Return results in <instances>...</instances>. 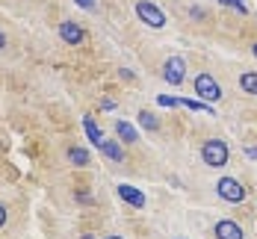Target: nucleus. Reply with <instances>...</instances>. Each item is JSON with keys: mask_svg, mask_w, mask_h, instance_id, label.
Returning a JSON list of instances; mask_svg holds the SVG:
<instances>
[{"mask_svg": "<svg viewBox=\"0 0 257 239\" xmlns=\"http://www.w3.org/2000/svg\"><path fill=\"white\" fill-rule=\"evenodd\" d=\"M83 130H86V136L92 139V145H98V148H101L103 136H101V130H98V124H95L92 118H83Z\"/></svg>", "mask_w": 257, "mask_h": 239, "instance_id": "11", "label": "nucleus"}, {"mask_svg": "<svg viewBox=\"0 0 257 239\" xmlns=\"http://www.w3.org/2000/svg\"><path fill=\"white\" fill-rule=\"evenodd\" d=\"M219 3H225V6H236L239 12H245V3H242V0H219Z\"/></svg>", "mask_w": 257, "mask_h": 239, "instance_id": "16", "label": "nucleus"}, {"mask_svg": "<svg viewBox=\"0 0 257 239\" xmlns=\"http://www.w3.org/2000/svg\"><path fill=\"white\" fill-rule=\"evenodd\" d=\"M136 15H139V21H142V24L154 27V30L166 27V15H163V9L154 6L151 0H139V3H136Z\"/></svg>", "mask_w": 257, "mask_h": 239, "instance_id": "2", "label": "nucleus"}, {"mask_svg": "<svg viewBox=\"0 0 257 239\" xmlns=\"http://www.w3.org/2000/svg\"><path fill=\"white\" fill-rule=\"evenodd\" d=\"M195 95H198L201 101H207V104H213V101L222 98V86L210 77V74H198V77H195Z\"/></svg>", "mask_w": 257, "mask_h": 239, "instance_id": "3", "label": "nucleus"}, {"mask_svg": "<svg viewBox=\"0 0 257 239\" xmlns=\"http://www.w3.org/2000/svg\"><path fill=\"white\" fill-rule=\"evenodd\" d=\"M216 192H219V198L222 201H228V204H239L242 198H245V189L239 180H233V177H222L219 183H216Z\"/></svg>", "mask_w": 257, "mask_h": 239, "instance_id": "4", "label": "nucleus"}, {"mask_svg": "<svg viewBox=\"0 0 257 239\" xmlns=\"http://www.w3.org/2000/svg\"><path fill=\"white\" fill-rule=\"evenodd\" d=\"M183 71H186V62L180 56H169L166 65H163V77H166V83H172V86H180L183 83Z\"/></svg>", "mask_w": 257, "mask_h": 239, "instance_id": "5", "label": "nucleus"}, {"mask_svg": "<svg viewBox=\"0 0 257 239\" xmlns=\"http://www.w3.org/2000/svg\"><path fill=\"white\" fill-rule=\"evenodd\" d=\"M139 121H142V127H145V130H157V127H160L151 112H139Z\"/></svg>", "mask_w": 257, "mask_h": 239, "instance_id": "14", "label": "nucleus"}, {"mask_svg": "<svg viewBox=\"0 0 257 239\" xmlns=\"http://www.w3.org/2000/svg\"><path fill=\"white\" fill-rule=\"evenodd\" d=\"M254 56H257V45H254Z\"/></svg>", "mask_w": 257, "mask_h": 239, "instance_id": "22", "label": "nucleus"}, {"mask_svg": "<svg viewBox=\"0 0 257 239\" xmlns=\"http://www.w3.org/2000/svg\"><path fill=\"white\" fill-rule=\"evenodd\" d=\"M101 151H103V157L115 159V162H121V159H124L121 145H118V142H112V139H103V142H101Z\"/></svg>", "mask_w": 257, "mask_h": 239, "instance_id": "10", "label": "nucleus"}, {"mask_svg": "<svg viewBox=\"0 0 257 239\" xmlns=\"http://www.w3.org/2000/svg\"><path fill=\"white\" fill-rule=\"evenodd\" d=\"M83 239H95V236H89V233H86V236H83Z\"/></svg>", "mask_w": 257, "mask_h": 239, "instance_id": "20", "label": "nucleus"}, {"mask_svg": "<svg viewBox=\"0 0 257 239\" xmlns=\"http://www.w3.org/2000/svg\"><path fill=\"white\" fill-rule=\"evenodd\" d=\"M80 9H95V0H77Z\"/></svg>", "mask_w": 257, "mask_h": 239, "instance_id": "17", "label": "nucleus"}, {"mask_svg": "<svg viewBox=\"0 0 257 239\" xmlns=\"http://www.w3.org/2000/svg\"><path fill=\"white\" fill-rule=\"evenodd\" d=\"M239 86H242V92L257 95V71H245V74L239 77Z\"/></svg>", "mask_w": 257, "mask_h": 239, "instance_id": "12", "label": "nucleus"}, {"mask_svg": "<svg viewBox=\"0 0 257 239\" xmlns=\"http://www.w3.org/2000/svg\"><path fill=\"white\" fill-rule=\"evenodd\" d=\"M213 233H216V239H242V227L236 221H231V218H222Z\"/></svg>", "mask_w": 257, "mask_h": 239, "instance_id": "7", "label": "nucleus"}, {"mask_svg": "<svg viewBox=\"0 0 257 239\" xmlns=\"http://www.w3.org/2000/svg\"><path fill=\"white\" fill-rule=\"evenodd\" d=\"M59 39L68 42V45H80V42L86 39V33H83V27H80L77 21H62V24H59Z\"/></svg>", "mask_w": 257, "mask_h": 239, "instance_id": "6", "label": "nucleus"}, {"mask_svg": "<svg viewBox=\"0 0 257 239\" xmlns=\"http://www.w3.org/2000/svg\"><path fill=\"white\" fill-rule=\"evenodd\" d=\"M3 224H6V207L0 204V227H3Z\"/></svg>", "mask_w": 257, "mask_h": 239, "instance_id": "18", "label": "nucleus"}, {"mask_svg": "<svg viewBox=\"0 0 257 239\" xmlns=\"http://www.w3.org/2000/svg\"><path fill=\"white\" fill-rule=\"evenodd\" d=\"M3 48H6V36L0 33V51H3Z\"/></svg>", "mask_w": 257, "mask_h": 239, "instance_id": "19", "label": "nucleus"}, {"mask_svg": "<svg viewBox=\"0 0 257 239\" xmlns=\"http://www.w3.org/2000/svg\"><path fill=\"white\" fill-rule=\"evenodd\" d=\"M115 133H118V139H121L124 145H133V142H139V133L133 130L127 121H115Z\"/></svg>", "mask_w": 257, "mask_h": 239, "instance_id": "9", "label": "nucleus"}, {"mask_svg": "<svg viewBox=\"0 0 257 239\" xmlns=\"http://www.w3.org/2000/svg\"><path fill=\"white\" fill-rule=\"evenodd\" d=\"M201 159H204L210 168H222V165H228V145H225L222 139H210V142H204V148H201Z\"/></svg>", "mask_w": 257, "mask_h": 239, "instance_id": "1", "label": "nucleus"}, {"mask_svg": "<svg viewBox=\"0 0 257 239\" xmlns=\"http://www.w3.org/2000/svg\"><path fill=\"white\" fill-rule=\"evenodd\" d=\"M109 239H121V236H109Z\"/></svg>", "mask_w": 257, "mask_h": 239, "instance_id": "21", "label": "nucleus"}, {"mask_svg": "<svg viewBox=\"0 0 257 239\" xmlns=\"http://www.w3.org/2000/svg\"><path fill=\"white\" fill-rule=\"evenodd\" d=\"M115 189H118V195H121V198L127 201L130 207H136V210H139V207H145V195H142V192H139L136 186H130V183H118Z\"/></svg>", "mask_w": 257, "mask_h": 239, "instance_id": "8", "label": "nucleus"}, {"mask_svg": "<svg viewBox=\"0 0 257 239\" xmlns=\"http://www.w3.org/2000/svg\"><path fill=\"white\" fill-rule=\"evenodd\" d=\"M157 104H160V106H178V98H169V95H157Z\"/></svg>", "mask_w": 257, "mask_h": 239, "instance_id": "15", "label": "nucleus"}, {"mask_svg": "<svg viewBox=\"0 0 257 239\" xmlns=\"http://www.w3.org/2000/svg\"><path fill=\"white\" fill-rule=\"evenodd\" d=\"M68 162H74V165H89V151H83V148H68Z\"/></svg>", "mask_w": 257, "mask_h": 239, "instance_id": "13", "label": "nucleus"}]
</instances>
